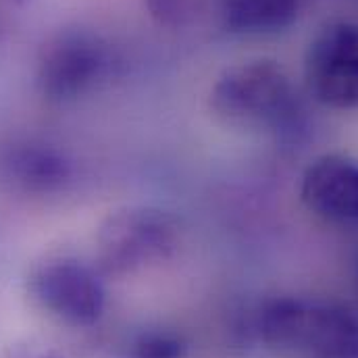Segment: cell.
Instances as JSON below:
<instances>
[{"instance_id":"1","label":"cell","mask_w":358,"mask_h":358,"mask_svg":"<svg viewBox=\"0 0 358 358\" xmlns=\"http://www.w3.org/2000/svg\"><path fill=\"white\" fill-rule=\"evenodd\" d=\"M210 108L225 125L296 140L306 131L308 110L287 71L271 59L225 69L210 88Z\"/></svg>"},{"instance_id":"2","label":"cell","mask_w":358,"mask_h":358,"mask_svg":"<svg viewBox=\"0 0 358 358\" xmlns=\"http://www.w3.org/2000/svg\"><path fill=\"white\" fill-rule=\"evenodd\" d=\"M257 334L281 358H358V313L336 302L268 298L259 308Z\"/></svg>"},{"instance_id":"3","label":"cell","mask_w":358,"mask_h":358,"mask_svg":"<svg viewBox=\"0 0 358 358\" xmlns=\"http://www.w3.org/2000/svg\"><path fill=\"white\" fill-rule=\"evenodd\" d=\"M181 225L167 208L127 204L110 210L96 231V267L104 277H129L176 257Z\"/></svg>"},{"instance_id":"4","label":"cell","mask_w":358,"mask_h":358,"mask_svg":"<svg viewBox=\"0 0 358 358\" xmlns=\"http://www.w3.org/2000/svg\"><path fill=\"white\" fill-rule=\"evenodd\" d=\"M113 65L110 44L100 34L84 27L63 29L40 50L36 88L52 104H69L108 80Z\"/></svg>"},{"instance_id":"5","label":"cell","mask_w":358,"mask_h":358,"mask_svg":"<svg viewBox=\"0 0 358 358\" xmlns=\"http://www.w3.org/2000/svg\"><path fill=\"white\" fill-rule=\"evenodd\" d=\"M104 275L76 257H48L31 268L27 292L52 319L69 327L96 325L106 308Z\"/></svg>"},{"instance_id":"6","label":"cell","mask_w":358,"mask_h":358,"mask_svg":"<svg viewBox=\"0 0 358 358\" xmlns=\"http://www.w3.org/2000/svg\"><path fill=\"white\" fill-rule=\"evenodd\" d=\"M304 86L319 104L358 108V23L338 21L323 27L304 55Z\"/></svg>"},{"instance_id":"7","label":"cell","mask_w":358,"mask_h":358,"mask_svg":"<svg viewBox=\"0 0 358 358\" xmlns=\"http://www.w3.org/2000/svg\"><path fill=\"white\" fill-rule=\"evenodd\" d=\"M300 200L325 223L358 227V159L346 152L317 157L300 178Z\"/></svg>"},{"instance_id":"8","label":"cell","mask_w":358,"mask_h":358,"mask_svg":"<svg viewBox=\"0 0 358 358\" xmlns=\"http://www.w3.org/2000/svg\"><path fill=\"white\" fill-rule=\"evenodd\" d=\"M0 179L23 196L50 198L65 194L73 179L71 157L46 140H19L0 152Z\"/></svg>"},{"instance_id":"9","label":"cell","mask_w":358,"mask_h":358,"mask_svg":"<svg viewBox=\"0 0 358 358\" xmlns=\"http://www.w3.org/2000/svg\"><path fill=\"white\" fill-rule=\"evenodd\" d=\"M302 0H217L219 23L234 36H268L289 27Z\"/></svg>"},{"instance_id":"10","label":"cell","mask_w":358,"mask_h":358,"mask_svg":"<svg viewBox=\"0 0 358 358\" xmlns=\"http://www.w3.org/2000/svg\"><path fill=\"white\" fill-rule=\"evenodd\" d=\"M187 340L167 327H150L136 334L127 344V358H185Z\"/></svg>"},{"instance_id":"11","label":"cell","mask_w":358,"mask_h":358,"mask_svg":"<svg viewBox=\"0 0 358 358\" xmlns=\"http://www.w3.org/2000/svg\"><path fill=\"white\" fill-rule=\"evenodd\" d=\"M148 15L163 27H181L196 13V0H144Z\"/></svg>"},{"instance_id":"12","label":"cell","mask_w":358,"mask_h":358,"mask_svg":"<svg viewBox=\"0 0 358 358\" xmlns=\"http://www.w3.org/2000/svg\"><path fill=\"white\" fill-rule=\"evenodd\" d=\"M8 358H63L57 350L48 346H36V344H25V346H15L10 350Z\"/></svg>"},{"instance_id":"13","label":"cell","mask_w":358,"mask_h":358,"mask_svg":"<svg viewBox=\"0 0 358 358\" xmlns=\"http://www.w3.org/2000/svg\"><path fill=\"white\" fill-rule=\"evenodd\" d=\"M357 285H358V261H357Z\"/></svg>"}]
</instances>
